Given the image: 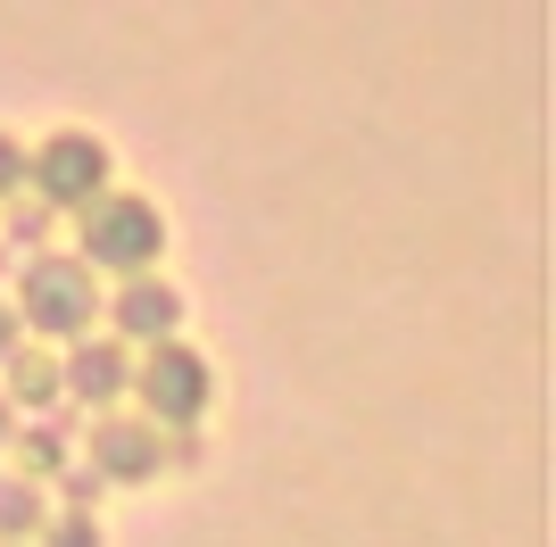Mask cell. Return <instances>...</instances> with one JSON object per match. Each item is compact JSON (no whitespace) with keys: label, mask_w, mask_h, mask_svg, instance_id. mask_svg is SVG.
<instances>
[{"label":"cell","mask_w":556,"mask_h":547,"mask_svg":"<svg viewBox=\"0 0 556 547\" xmlns=\"http://www.w3.org/2000/svg\"><path fill=\"white\" fill-rule=\"evenodd\" d=\"M17 323L50 332V341H75V332H92L100 323V274L84 257H25L17 274Z\"/></svg>","instance_id":"cell-1"},{"label":"cell","mask_w":556,"mask_h":547,"mask_svg":"<svg viewBox=\"0 0 556 547\" xmlns=\"http://www.w3.org/2000/svg\"><path fill=\"white\" fill-rule=\"evenodd\" d=\"M166 250V216L134 191H100L84 207V266H116V274H150Z\"/></svg>","instance_id":"cell-2"},{"label":"cell","mask_w":556,"mask_h":547,"mask_svg":"<svg viewBox=\"0 0 556 547\" xmlns=\"http://www.w3.org/2000/svg\"><path fill=\"white\" fill-rule=\"evenodd\" d=\"M134 390H141V407H150L159 432H166V423H184V432H191V423L208 415V398H216V390H208V357L184 348V341H159V348H150V365L134 373Z\"/></svg>","instance_id":"cell-3"},{"label":"cell","mask_w":556,"mask_h":547,"mask_svg":"<svg viewBox=\"0 0 556 547\" xmlns=\"http://www.w3.org/2000/svg\"><path fill=\"white\" fill-rule=\"evenodd\" d=\"M25 175H34L42 207H92L100 191H109V150H100L92 133H50L42 150L25 158Z\"/></svg>","instance_id":"cell-4"},{"label":"cell","mask_w":556,"mask_h":547,"mask_svg":"<svg viewBox=\"0 0 556 547\" xmlns=\"http://www.w3.org/2000/svg\"><path fill=\"white\" fill-rule=\"evenodd\" d=\"M159 465H166V432L159 423H116V415L92 423V473L100 481H150Z\"/></svg>","instance_id":"cell-5"},{"label":"cell","mask_w":556,"mask_h":547,"mask_svg":"<svg viewBox=\"0 0 556 547\" xmlns=\"http://www.w3.org/2000/svg\"><path fill=\"white\" fill-rule=\"evenodd\" d=\"M109 323L125 332V341H175V323H184V298L166 291V282H150V274H134V282L116 291Z\"/></svg>","instance_id":"cell-6"},{"label":"cell","mask_w":556,"mask_h":547,"mask_svg":"<svg viewBox=\"0 0 556 547\" xmlns=\"http://www.w3.org/2000/svg\"><path fill=\"white\" fill-rule=\"evenodd\" d=\"M125 382H134V365H125V348H116V341L75 348V357L59 365V390H75L84 407H116V398H125Z\"/></svg>","instance_id":"cell-7"},{"label":"cell","mask_w":556,"mask_h":547,"mask_svg":"<svg viewBox=\"0 0 556 547\" xmlns=\"http://www.w3.org/2000/svg\"><path fill=\"white\" fill-rule=\"evenodd\" d=\"M50 523V498H42V481H25V473H0V539L25 547L34 531Z\"/></svg>","instance_id":"cell-8"},{"label":"cell","mask_w":556,"mask_h":547,"mask_svg":"<svg viewBox=\"0 0 556 547\" xmlns=\"http://www.w3.org/2000/svg\"><path fill=\"white\" fill-rule=\"evenodd\" d=\"M50 398H59V365L17 348V357H9V407H34V415H42Z\"/></svg>","instance_id":"cell-9"},{"label":"cell","mask_w":556,"mask_h":547,"mask_svg":"<svg viewBox=\"0 0 556 547\" xmlns=\"http://www.w3.org/2000/svg\"><path fill=\"white\" fill-rule=\"evenodd\" d=\"M17 448H25V465H17L25 481H42V473H67V415H59V423H34V432H25Z\"/></svg>","instance_id":"cell-10"},{"label":"cell","mask_w":556,"mask_h":547,"mask_svg":"<svg viewBox=\"0 0 556 547\" xmlns=\"http://www.w3.org/2000/svg\"><path fill=\"white\" fill-rule=\"evenodd\" d=\"M34 539H42V547H100V523H92V514H50Z\"/></svg>","instance_id":"cell-11"},{"label":"cell","mask_w":556,"mask_h":547,"mask_svg":"<svg viewBox=\"0 0 556 547\" xmlns=\"http://www.w3.org/2000/svg\"><path fill=\"white\" fill-rule=\"evenodd\" d=\"M59 489H67L75 514H84V506H100V473H84V465H75V473H59Z\"/></svg>","instance_id":"cell-12"},{"label":"cell","mask_w":556,"mask_h":547,"mask_svg":"<svg viewBox=\"0 0 556 547\" xmlns=\"http://www.w3.org/2000/svg\"><path fill=\"white\" fill-rule=\"evenodd\" d=\"M0 191H25V150L0 133Z\"/></svg>","instance_id":"cell-13"},{"label":"cell","mask_w":556,"mask_h":547,"mask_svg":"<svg viewBox=\"0 0 556 547\" xmlns=\"http://www.w3.org/2000/svg\"><path fill=\"white\" fill-rule=\"evenodd\" d=\"M17 348H25V341H17V316H9V307H0V365L17 357Z\"/></svg>","instance_id":"cell-14"},{"label":"cell","mask_w":556,"mask_h":547,"mask_svg":"<svg viewBox=\"0 0 556 547\" xmlns=\"http://www.w3.org/2000/svg\"><path fill=\"white\" fill-rule=\"evenodd\" d=\"M0 448H9V398H0Z\"/></svg>","instance_id":"cell-15"}]
</instances>
